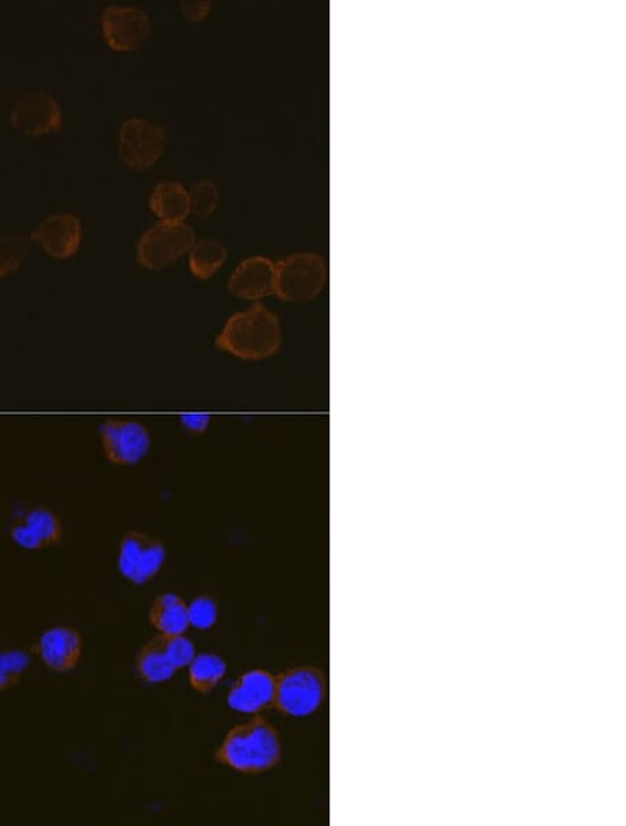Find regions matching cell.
I'll use <instances>...</instances> for the list:
<instances>
[{
    "label": "cell",
    "mask_w": 626,
    "mask_h": 826,
    "mask_svg": "<svg viewBox=\"0 0 626 826\" xmlns=\"http://www.w3.org/2000/svg\"><path fill=\"white\" fill-rule=\"evenodd\" d=\"M281 742L268 720L257 717L237 725L226 735L216 759L241 774H262L279 764Z\"/></svg>",
    "instance_id": "cell-1"
},
{
    "label": "cell",
    "mask_w": 626,
    "mask_h": 826,
    "mask_svg": "<svg viewBox=\"0 0 626 826\" xmlns=\"http://www.w3.org/2000/svg\"><path fill=\"white\" fill-rule=\"evenodd\" d=\"M281 344L280 321L264 305H254L246 312L231 316L216 346L235 357L260 360L279 351Z\"/></svg>",
    "instance_id": "cell-2"
},
{
    "label": "cell",
    "mask_w": 626,
    "mask_h": 826,
    "mask_svg": "<svg viewBox=\"0 0 626 826\" xmlns=\"http://www.w3.org/2000/svg\"><path fill=\"white\" fill-rule=\"evenodd\" d=\"M326 266L315 253H296L275 265V293L282 301L308 302L324 290Z\"/></svg>",
    "instance_id": "cell-3"
},
{
    "label": "cell",
    "mask_w": 626,
    "mask_h": 826,
    "mask_svg": "<svg viewBox=\"0 0 626 826\" xmlns=\"http://www.w3.org/2000/svg\"><path fill=\"white\" fill-rule=\"evenodd\" d=\"M324 675L317 668L298 667L285 670L276 678L275 704L288 717L304 718L314 714L324 701Z\"/></svg>",
    "instance_id": "cell-4"
},
{
    "label": "cell",
    "mask_w": 626,
    "mask_h": 826,
    "mask_svg": "<svg viewBox=\"0 0 626 826\" xmlns=\"http://www.w3.org/2000/svg\"><path fill=\"white\" fill-rule=\"evenodd\" d=\"M196 246V232L185 223H160L148 229L137 243V259L143 268L159 270Z\"/></svg>",
    "instance_id": "cell-5"
},
{
    "label": "cell",
    "mask_w": 626,
    "mask_h": 826,
    "mask_svg": "<svg viewBox=\"0 0 626 826\" xmlns=\"http://www.w3.org/2000/svg\"><path fill=\"white\" fill-rule=\"evenodd\" d=\"M166 557L162 543L141 531H130L120 543L119 573L131 584L147 585L162 570Z\"/></svg>",
    "instance_id": "cell-6"
},
{
    "label": "cell",
    "mask_w": 626,
    "mask_h": 826,
    "mask_svg": "<svg viewBox=\"0 0 626 826\" xmlns=\"http://www.w3.org/2000/svg\"><path fill=\"white\" fill-rule=\"evenodd\" d=\"M165 146L163 130L151 121L132 118L120 127V158L131 169H151L162 158Z\"/></svg>",
    "instance_id": "cell-7"
},
{
    "label": "cell",
    "mask_w": 626,
    "mask_h": 826,
    "mask_svg": "<svg viewBox=\"0 0 626 826\" xmlns=\"http://www.w3.org/2000/svg\"><path fill=\"white\" fill-rule=\"evenodd\" d=\"M63 115L57 98L46 91L24 93L10 112V125L20 135L40 137L60 129Z\"/></svg>",
    "instance_id": "cell-8"
},
{
    "label": "cell",
    "mask_w": 626,
    "mask_h": 826,
    "mask_svg": "<svg viewBox=\"0 0 626 826\" xmlns=\"http://www.w3.org/2000/svg\"><path fill=\"white\" fill-rule=\"evenodd\" d=\"M101 23L105 41L118 52L137 51L151 36V21L137 8L109 7Z\"/></svg>",
    "instance_id": "cell-9"
},
{
    "label": "cell",
    "mask_w": 626,
    "mask_h": 826,
    "mask_svg": "<svg viewBox=\"0 0 626 826\" xmlns=\"http://www.w3.org/2000/svg\"><path fill=\"white\" fill-rule=\"evenodd\" d=\"M101 439L109 461L136 465L146 458L151 437L142 425L132 420H109L101 426Z\"/></svg>",
    "instance_id": "cell-10"
},
{
    "label": "cell",
    "mask_w": 626,
    "mask_h": 826,
    "mask_svg": "<svg viewBox=\"0 0 626 826\" xmlns=\"http://www.w3.org/2000/svg\"><path fill=\"white\" fill-rule=\"evenodd\" d=\"M49 257L68 259L79 251L82 238L81 220L71 213H53L31 232Z\"/></svg>",
    "instance_id": "cell-11"
},
{
    "label": "cell",
    "mask_w": 626,
    "mask_h": 826,
    "mask_svg": "<svg viewBox=\"0 0 626 826\" xmlns=\"http://www.w3.org/2000/svg\"><path fill=\"white\" fill-rule=\"evenodd\" d=\"M10 536L23 550H41L58 545L62 539V525L57 515L49 509H27L14 518Z\"/></svg>",
    "instance_id": "cell-12"
},
{
    "label": "cell",
    "mask_w": 626,
    "mask_h": 826,
    "mask_svg": "<svg viewBox=\"0 0 626 826\" xmlns=\"http://www.w3.org/2000/svg\"><path fill=\"white\" fill-rule=\"evenodd\" d=\"M276 678L264 669H252L242 674L232 685L227 704L235 711L258 714L274 706Z\"/></svg>",
    "instance_id": "cell-13"
},
{
    "label": "cell",
    "mask_w": 626,
    "mask_h": 826,
    "mask_svg": "<svg viewBox=\"0 0 626 826\" xmlns=\"http://www.w3.org/2000/svg\"><path fill=\"white\" fill-rule=\"evenodd\" d=\"M37 650L49 669L59 674L70 673L81 658V636L69 626H57L43 631Z\"/></svg>",
    "instance_id": "cell-14"
},
{
    "label": "cell",
    "mask_w": 626,
    "mask_h": 826,
    "mask_svg": "<svg viewBox=\"0 0 626 826\" xmlns=\"http://www.w3.org/2000/svg\"><path fill=\"white\" fill-rule=\"evenodd\" d=\"M229 290L238 298L257 301L275 292V265L268 258L254 257L238 266L232 273Z\"/></svg>",
    "instance_id": "cell-15"
},
{
    "label": "cell",
    "mask_w": 626,
    "mask_h": 826,
    "mask_svg": "<svg viewBox=\"0 0 626 826\" xmlns=\"http://www.w3.org/2000/svg\"><path fill=\"white\" fill-rule=\"evenodd\" d=\"M149 208L166 223H182L190 213V193L176 181H163L153 188Z\"/></svg>",
    "instance_id": "cell-16"
},
{
    "label": "cell",
    "mask_w": 626,
    "mask_h": 826,
    "mask_svg": "<svg viewBox=\"0 0 626 826\" xmlns=\"http://www.w3.org/2000/svg\"><path fill=\"white\" fill-rule=\"evenodd\" d=\"M149 623L160 635H185L190 628L187 603L175 593H165L153 601Z\"/></svg>",
    "instance_id": "cell-17"
},
{
    "label": "cell",
    "mask_w": 626,
    "mask_h": 826,
    "mask_svg": "<svg viewBox=\"0 0 626 826\" xmlns=\"http://www.w3.org/2000/svg\"><path fill=\"white\" fill-rule=\"evenodd\" d=\"M176 670L159 636L147 643L137 654V673L148 684H163L173 678Z\"/></svg>",
    "instance_id": "cell-18"
},
{
    "label": "cell",
    "mask_w": 626,
    "mask_h": 826,
    "mask_svg": "<svg viewBox=\"0 0 626 826\" xmlns=\"http://www.w3.org/2000/svg\"><path fill=\"white\" fill-rule=\"evenodd\" d=\"M188 667H190L188 678H190L192 689L198 693L212 691L227 673L225 659L210 653L193 657Z\"/></svg>",
    "instance_id": "cell-19"
},
{
    "label": "cell",
    "mask_w": 626,
    "mask_h": 826,
    "mask_svg": "<svg viewBox=\"0 0 626 826\" xmlns=\"http://www.w3.org/2000/svg\"><path fill=\"white\" fill-rule=\"evenodd\" d=\"M226 248L218 241L205 240L191 249L190 269L201 280H208L226 262Z\"/></svg>",
    "instance_id": "cell-20"
},
{
    "label": "cell",
    "mask_w": 626,
    "mask_h": 826,
    "mask_svg": "<svg viewBox=\"0 0 626 826\" xmlns=\"http://www.w3.org/2000/svg\"><path fill=\"white\" fill-rule=\"evenodd\" d=\"M30 251V242L20 235H0V279L19 270Z\"/></svg>",
    "instance_id": "cell-21"
},
{
    "label": "cell",
    "mask_w": 626,
    "mask_h": 826,
    "mask_svg": "<svg viewBox=\"0 0 626 826\" xmlns=\"http://www.w3.org/2000/svg\"><path fill=\"white\" fill-rule=\"evenodd\" d=\"M29 667V654L21 650L0 651V691L18 684Z\"/></svg>",
    "instance_id": "cell-22"
},
{
    "label": "cell",
    "mask_w": 626,
    "mask_h": 826,
    "mask_svg": "<svg viewBox=\"0 0 626 826\" xmlns=\"http://www.w3.org/2000/svg\"><path fill=\"white\" fill-rule=\"evenodd\" d=\"M166 654L176 669L188 667L196 657L193 643L185 635H160Z\"/></svg>",
    "instance_id": "cell-23"
},
{
    "label": "cell",
    "mask_w": 626,
    "mask_h": 826,
    "mask_svg": "<svg viewBox=\"0 0 626 826\" xmlns=\"http://www.w3.org/2000/svg\"><path fill=\"white\" fill-rule=\"evenodd\" d=\"M191 210L201 218H208L218 208L219 190L212 181L198 182L190 193Z\"/></svg>",
    "instance_id": "cell-24"
},
{
    "label": "cell",
    "mask_w": 626,
    "mask_h": 826,
    "mask_svg": "<svg viewBox=\"0 0 626 826\" xmlns=\"http://www.w3.org/2000/svg\"><path fill=\"white\" fill-rule=\"evenodd\" d=\"M188 619L193 628L210 629L218 620V607L212 598L198 597L188 606Z\"/></svg>",
    "instance_id": "cell-25"
},
{
    "label": "cell",
    "mask_w": 626,
    "mask_h": 826,
    "mask_svg": "<svg viewBox=\"0 0 626 826\" xmlns=\"http://www.w3.org/2000/svg\"><path fill=\"white\" fill-rule=\"evenodd\" d=\"M210 9L209 2H182V13L192 21H202L207 18Z\"/></svg>",
    "instance_id": "cell-26"
},
{
    "label": "cell",
    "mask_w": 626,
    "mask_h": 826,
    "mask_svg": "<svg viewBox=\"0 0 626 826\" xmlns=\"http://www.w3.org/2000/svg\"><path fill=\"white\" fill-rule=\"evenodd\" d=\"M182 425L193 434H202L208 428L209 417L207 415H187L182 417Z\"/></svg>",
    "instance_id": "cell-27"
}]
</instances>
